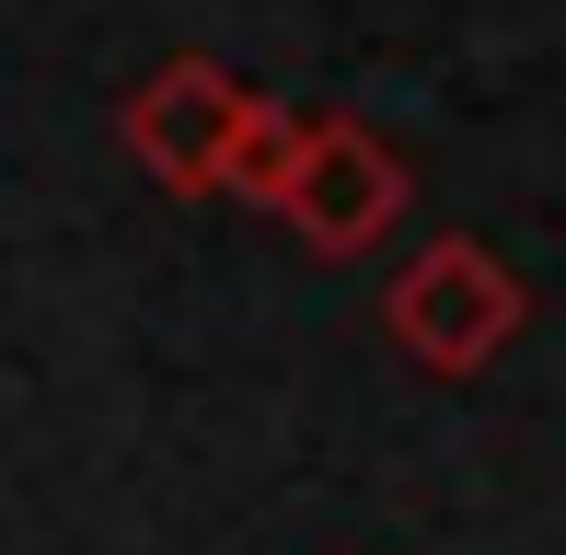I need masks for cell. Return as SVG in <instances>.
I'll use <instances>...</instances> for the list:
<instances>
[{"mask_svg":"<svg viewBox=\"0 0 566 555\" xmlns=\"http://www.w3.org/2000/svg\"><path fill=\"white\" fill-rule=\"evenodd\" d=\"M521 324H532L521 266H509L497 243H474V232L417 243V255H405V278L381 290V336H394L428 383H474V370L497 359Z\"/></svg>","mask_w":566,"mask_h":555,"instance_id":"cell-1","label":"cell"},{"mask_svg":"<svg viewBox=\"0 0 566 555\" xmlns=\"http://www.w3.org/2000/svg\"><path fill=\"white\" fill-rule=\"evenodd\" d=\"M277 220H290L313 255H370L405 220V150L370 139L358 116H301V163L277 186Z\"/></svg>","mask_w":566,"mask_h":555,"instance_id":"cell-2","label":"cell"},{"mask_svg":"<svg viewBox=\"0 0 566 555\" xmlns=\"http://www.w3.org/2000/svg\"><path fill=\"white\" fill-rule=\"evenodd\" d=\"M290 163H301V116L254 93V105H243V139H231L220 197H243V209H266V220H277V186H290Z\"/></svg>","mask_w":566,"mask_h":555,"instance_id":"cell-4","label":"cell"},{"mask_svg":"<svg viewBox=\"0 0 566 555\" xmlns=\"http://www.w3.org/2000/svg\"><path fill=\"white\" fill-rule=\"evenodd\" d=\"M243 105H254V93L231 82L220 59H163L116 105V139H127V163H139L163 197H220L231 139H243Z\"/></svg>","mask_w":566,"mask_h":555,"instance_id":"cell-3","label":"cell"}]
</instances>
